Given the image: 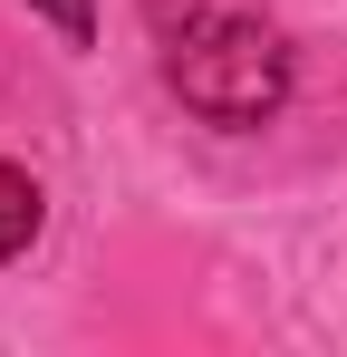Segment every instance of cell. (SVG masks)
<instances>
[{
    "label": "cell",
    "instance_id": "cell-1",
    "mask_svg": "<svg viewBox=\"0 0 347 357\" xmlns=\"http://www.w3.org/2000/svg\"><path fill=\"white\" fill-rule=\"evenodd\" d=\"M164 87L203 126H261L289 97V49L241 10H183V29H164Z\"/></svg>",
    "mask_w": 347,
    "mask_h": 357
},
{
    "label": "cell",
    "instance_id": "cell-2",
    "mask_svg": "<svg viewBox=\"0 0 347 357\" xmlns=\"http://www.w3.org/2000/svg\"><path fill=\"white\" fill-rule=\"evenodd\" d=\"M39 222H49V193L20 174V165H0V261H20L39 241Z\"/></svg>",
    "mask_w": 347,
    "mask_h": 357
},
{
    "label": "cell",
    "instance_id": "cell-3",
    "mask_svg": "<svg viewBox=\"0 0 347 357\" xmlns=\"http://www.w3.org/2000/svg\"><path fill=\"white\" fill-rule=\"evenodd\" d=\"M29 10L49 20V29L68 39V49H87V39H97V0H29Z\"/></svg>",
    "mask_w": 347,
    "mask_h": 357
}]
</instances>
